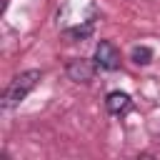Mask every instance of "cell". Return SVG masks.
<instances>
[{
	"label": "cell",
	"mask_w": 160,
	"mask_h": 160,
	"mask_svg": "<svg viewBox=\"0 0 160 160\" xmlns=\"http://www.w3.org/2000/svg\"><path fill=\"white\" fill-rule=\"evenodd\" d=\"M40 78H42L40 70H25V72H20V75L5 88L2 105H5V108H15V105H20V102L30 95V90L40 82Z\"/></svg>",
	"instance_id": "obj_1"
},
{
	"label": "cell",
	"mask_w": 160,
	"mask_h": 160,
	"mask_svg": "<svg viewBox=\"0 0 160 160\" xmlns=\"http://www.w3.org/2000/svg\"><path fill=\"white\" fill-rule=\"evenodd\" d=\"M95 65L102 70H118L120 68V52L110 40H100L95 48Z\"/></svg>",
	"instance_id": "obj_2"
},
{
	"label": "cell",
	"mask_w": 160,
	"mask_h": 160,
	"mask_svg": "<svg viewBox=\"0 0 160 160\" xmlns=\"http://www.w3.org/2000/svg\"><path fill=\"white\" fill-rule=\"evenodd\" d=\"M92 75H95V65H92L90 60L78 58V60H70V62H68V78H70L72 82H90Z\"/></svg>",
	"instance_id": "obj_3"
},
{
	"label": "cell",
	"mask_w": 160,
	"mask_h": 160,
	"mask_svg": "<svg viewBox=\"0 0 160 160\" xmlns=\"http://www.w3.org/2000/svg\"><path fill=\"white\" fill-rule=\"evenodd\" d=\"M105 105H108V112H110V115H125V112L132 108V100H130V95H128V92L115 90V92H110V95H108Z\"/></svg>",
	"instance_id": "obj_4"
},
{
	"label": "cell",
	"mask_w": 160,
	"mask_h": 160,
	"mask_svg": "<svg viewBox=\"0 0 160 160\" xmlns=\"http://www.w3.org/2000/svg\"><path fill=\"white\" fill-rule=\"evenodd\" d=\"M132 62L135 65H148L150 60H152V50L150 48H145V45H140V48H132Z\"/></svg>",
	"instance_id": "obj_5"
},
{
	"label": "cell",
	"mask_w": 160,
	"mask_h": 160,
	"mask_svg": "<svg viewBox=\"0 0 160 160\" xmlns=\"http://www.w3.org/2000/svg\"><path fill=\"white\" fill-rule=\"evenodd\" d=\"M90 32H92V25L88 22L85 28H72V30H68V32H65V38H72V40H82V38H88Z\"/></svg>",
	"instance_id": "obj_6"
}]
</instances>
